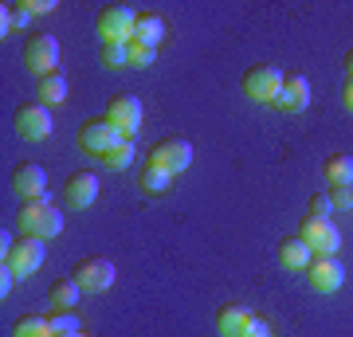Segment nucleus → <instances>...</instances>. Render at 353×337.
<instances>
[{"label":"nucleus","mask_w":353,"mask_h":337,"mask_svg":"<svg viewBox=\"0 0 353 337\" xmlns=\"http://www.w3.org/2000/svg\"><path fill=\"white\" fill-rule=\"evenodd\" d=\"M20 227L36 239H55L63 232V212H59L48 196L24 200V208H20Z\"/></svg>","instance_id":"f257e3e1"},{"label":"nucleus","mask_w":353,"mask_h":337,"mask_svg":"<svg viewBox=\"0 0 353 337\" xmlns=\"http://www.w3.org/2000/svg\"><path fill=\"white\" fill-rule=\"evenodd\" d=\"M145 165H153V169H165V173H185L192 165V141L181 138V134H169V138H157L145 150Z\"/></svg>","instance_id":"f03ea898"},{"label":"nucleus","mask_w":353,"mask_h":337,"mask_svg":"<svg viewBox=\"0 0 353 337\" xmlns=\"http://www.w3.org/2000/svg\"><path fill=\"white\" fill-rule=\"evenodd\" d=\"M94 28H99V43H106V39L130 43L134 28H138V12L130 4H102L99 16H94Z\"/></svg>","instance_id":"7ed1b4c3"},{"label":"nucleus","mask_w":353,"mask_h":337,"mask_svg":"<svg viewBox=\"0 0 353 337\" xmlns=\"http://www.w3.org/2000/svg\"><path fill=\"white\" fill-rule=\"evenodd\" d=\"M118 141H122L118 125L110 118H102V114L99 118H87V122L79 125V150L87 153V157H106Z\"/></svg>","instance_id":"20e7f679"},{"label":"nucleus","mask_w":353,"mask_h":337,"mask_svg":"<svg viewBox=\"0 0 353 337\" xmlns=\"http://www.w3.org/2000/svg\"><path fill=\"white\" fill-rule=\"evenodd\" d=\"M283 71H279L275 63H255V67H248V75H243V94L252 102H271L275 106L279 90H283Z\"/></svg>","instance_id":"39448f33"},{"label":"nucleus","mask_w":353,"mask_h":337,"mask_svg":"<svg viewBox=\"0 0 353 337\" xmlns=\"http://www.w3.org/2000/svg\"><path fill=\"white\" fill-rule=\"evenodd\" d=\"M24 67L36 79L51 75V71L59 67V39L51 36V32H36V36H28V43H24Z\"/></svg>","instance_id":"423d86ee"},{"label":"nucleus","mask_w":353,"mask_h":337,"mask_svg":"<svg viewBox=\"0 0 353 337\" xmlns=\"http://www.w3.org/2000/svg\"><path fill=\"white\" fill-rule=\"evenodd\" d=\"M12 125L24 141H48L51 138V110L43 102H20L12 110Z\"/></svg>","instance_id":"0eeeda50"},{"label":"nucleus","mask_w":353,"mask_h":337,"mask_svg":"<svg viewBox=\"0 0 353 337\" xmlns=\"http://www.w3.org/2000/svg\"><path fill=\"white\" fill-rule=\"evenodd\" d=\"M299 236H303V243L314 251V255H338V247H341V232L334 227V220L303 216V224H299Z\"/></svg>","instance_id":"6e6552de"},{"label":"nucleus","mask_w":353,"mask_h":337,"mask_svg":"<svg viewBox=\"0 0 353 337\" xmlns=\"http://www.w3.org/2000/svg\"><path fill=\"white\" fill-rule=\"evenodd\" d=\"M71 278H75L83 290H90V294H102V290L114 287V263L102 259V255H87V259L75 263Z\"/></svg>","instance_id":"1a4fd4ad"},{"label":"nucleus","mask_w":353,"mask_h":337,"mask_svg":"<svg viewBox=\"0 0 353 337\" xmlns=\"http://www.w3.org/2000/svg\"><path fill=\"white\" fill-rule=\"evenodd\" d=\"M43 255H48L43 239L24 236V239H12V247H8V255H4V263L16 271V278H24V275H36L39 267H43Z\"/></svg>","instance_id":"9d476101"},{"label":"nucleus","mask_w":353,"mask_h":337,"mask_svg":"<svg viewBox=\"0 0 353 337\" xmlns=\"http://www.w3.org/2000/svg\"><path fill=\"white\" fill-rule=\"evenodd\" d=\"M102 118H110V122L118 125V134H122V138H138V130H141V102L134 99V94H110Z\"/></svg>","instance_id":"9b49d317"},{"label":"nucleus","mask_w":353,"mask_h":337,"mask_svg":"<svg viewBox=\"0 0 353 337\" xmlns=\"http://www.w3.org/2000/svg\"><path fill=\"white\" fill-rule=\"evenodd\" d=\"M306 283H310L318 294H334V290L345 283V267H341L338 255H314L310 267H306Z\"/></svg>","instance_id":"f8f14e48"},{"label":"nucleus","mask_w":353,"mask_h":337,"mask_svg":"<svg viewBox=\"0 0 353 337\" xmlns=\"http://www.w3.org/2000/svg\"><path fill=\"white\" fill-rule=\"evenodd\" d=\"M255 325H259V318L248 306H240V302H224L216 310V334L220 337H252Z\"/></svg>","instance_id":"ddd939ff"},{"label":"nucleus","mask_w":353,"mask_h":337,"mask_svg":"<svg viewBox=\"0 0 353 337\" xmlns=\"http://www.w3.org/2000/svg\"><path fill=\"white\" fill-rule=\"evenodd\" d=\"M275 106L283 114H303L306 106H310V79H306L303 71H290V75L283 79V90H279Z\"/></svg>","instance_id":"4468645a"},{"label":"nucleus","mask_w":353,"mask_h":337,"mask_svg":"<svg viewBox=\"0 0 353 337\" xmlns=\"http://www.w3.org/2000/svg\"><path fill=\"white\" fill-rule=\"evenodd\" d=\"M12 188H16L24 200L43 196V192H48V169H43L39 161H20V165L12 169Z\"/></svg>","instance_id":"2eb2a0df"},{"label":"nucleus","mask_w":353,"mask_h":337,"mask_svg":"<svg viewBox=\"0 0 353 337\" xmlns=\"http://www.w3.org/2000/svg\"><path fill=\"white\" fill-rule=\"evenodd\" d=\"M63 196H67L71 208H90L94 196H99V176L90 173V169L71 173V176H67V185H63Z\"/></svg>","instance_id":"dca6fc26"},{"label":"nucleus","mask_w":353,"mask_h":337,"mask_svg":"<svg viewBox=\"0 0 353 337\" xmlns=\"http://www.w3.org/2000/svg\"><path fill=\"white\" fill-rule=\"evenodd\" d=\"M310 259H314V251L303 243V236L294 232V236L279 239V263L287 267V271H306L310 267Z\"/></svg>","instance_id":"f3484780"},{"label":"nucleus","mask_w":353,"mask_h":337,"mask_svg":"<svg viewBox=\"0 0 353 337\" xmlns=\"http://www.w3.org/2000/svg\"><path fill=\"white\" fill-rule=\"evenodd\" d=\"M322 181H326V188L353 185V157L350 153H330L326 161H322Z\"/></svg>","instance_id":"a211bd4d"},{"label":"nucleus","mask_w":353,"mask_h":337,"mask_svg":"<svg viewBox=\"0 0 353 337\" xmlns=\"http://www.w3.org/2000/svg\"><path fill=\"white\" fill-rule=\"evenodd\" d=\"M79 294H83V287H79L75 278H55L48 290V302H51V310H71L79 302Z\"/></svg>","instance_id":"6ab92c4d"},{"label":"nucleus","mask_w":353,"mask_h":337,"mask_svg":"<svg viewBox=\"0 0 353 337\" xmlns=\"http://www.w3.org/2000/svg\"><path fill=\"white\" fill-rule=\"evenodd\" d=\"M165 16H157V12H141L138 16V28H134V39H141V43H150V48H157L165 39Z\"/></svg>","instance_id":"aec40b11"},{"label":"nucleus","mask_w":353,"mask_h":337,"mask_svg":"<svg viewBox=\"0 0 353 337\" xmlns=\"http://www.w3.org/2000/svg\"><path fill=\"white\" fill-rule=\"evenodd\" d=\"M36 90H39V102H43V106H59V102L67 99V79L59 75V71H51V75L36 79Z\"/></svg>","instance_id":"412c9836"},{"label":"nucleus","mask_w":353,"mask_h":337,"mask_svg":"<svg viewBox=\"0 0 353 337\" xmlns=\"http://www.w3.org/2000/svg\"><path fill=\"white\" fill-rule=\"evenodd\" d=\"M134 153H138L134 138H122L110 153H106V157H102V165H106L110 173H122V169H130V165H134Z\"/></svg>","instance_id":"4be33fe9"},{"label":"nucleus","mask_w":353,"mask_h":337,"mask_svg":"<svg viewBox=\"0 0 353 337\" xmlns=\"http://www.w3.org/2000/svg\"><path fill=\"white\" fill-rule=\"evenodd\" d=\"M99 59H102V67L122 71V67H130V43H114V39H106V43H99Z\"/></svg>","instance_id":"5701e85b"},{"label":"nucleus","mask_w":353,"mask_h":337,"mask_svg":"<svg viewBox=\"0 0 353 337\" xmlns=\"http://www.w3.org/2000/svg\"><path fill=\"white\" fill-rule=\"evenodd\" d=\"M141 188H145V192H150V196H161V192H169V188H173V173H165V169H153V165H145V169H141Z\"/></svg>","instance_id":"b1692460"},{"label":"nucleus","mask_w":353,"mask_h":337,"mask_svg":"<svg viewBox=\"0 0 353 337\" xmlns=\"http://www.w3.org/2000/svg\"><path fill=\"white\" fill-rule=\"evenodd\" d=\"M12 337H51V325H48V318H39V314H24V318H16Z\"/></svg>","instance_id":"393cba45"},{"label":"nucleus","mask_w":353,"mask_h":337,"mask_svg":"<svg viewBox=\"0 0 353 337\" xmlns=\"http://www.w3.org/2000/svg\"><path fill=\"white\" fill-rule=\"evenodd\" d=\"M43 318H48V325H51V337L79 334V318H75V310H51V314H43Z\"/></svg>","instance_id":"a878e982"},{"label":"nucleus","mask_w":353,"mask_h":337,"mask_svg":"<svg viewBox=\"0 0 353 337\" xmlns=\"http://www.w3.org/2000/svg\"><path fill=\"white\" fill-rule=\"evenodd\" d=\"M153 55H157V48L141 43V39H130V67H150Z\"/></svg>","instance_id":"bb28decb"},{"label":"nucleus","mask_w":353,"mask_h":337,"mask_svg":"<svg viewBox=\"0 0 353 337\" xmlns=\"http://www.w3.org/2000/svg\"><path fill=\"white\" fill-rule=\"evenodd\" d=\"M330 208H334L330 192H314V196H310V216H318V220H330Z\"/></svg>","instance_id":"cd10ccee"},{"label":"nucleus","mask_w":353,"mask_h":337,"mask_svg":"<svg viewBox=\"0 0 353 337\" xmlns=\"http://www.w3.org/2000/svg\"><path fill=\"white\" fill-rule=\"evenodd\" d=\"M330 200H334V208H353V185H334Z\"/></svg>","instance_id":"c85d7f7f"},{"label":"nucleus","mask_w":353,"mask_h":337,"mask_svg":"<svg viewBox=\"0 0 353 337\" xmlns=\"http://www.w3.org/2000/svg\"><path fill=\"white\" fill-rule=\"evenodd\" d=\"M8 16H12V28L32 24V12H28V0H20V4H8Z\"/></svg>","instance_id":"c756f323"},{"label":"nucleus","mask_w":353,"mask_h":337,"mask_svg":"<svg viewBox=\"0 0 353 337\" xmlns=\"http://www.w3.org/2000/svg\"><path fill=\"white\" fill-rule=\"evenodd\" d=\"M55 8V0H28V12L32 16H48Z\"/></svg>","instance_id":"7c9ffc66"},{"label":"nucleus","mask_w":353,"mask_h":337,"mask_svg":"<svg viewBox=\"0 0 353 337\" xmlns=\"http://www.w3.org/2000/svg\"><path fill=\"white\" fill-rule=\"evenodd\" d=\"M0 275H4V278H0V294L8 298V290H12V283H16V271L8 267V263H4V271H0Z\"/></svg>","instance_id":"2f4dec72"},{"label":"nucleus","mask_w":353,"mask_h":337,"mask_svg":"<svg viewBox=\"0 0 353 337\" xmlns=\"http://www.w3.org/2000/svg\"><path fill=\"white\" fill-rule=\"evenodd\" d=\"M341 102H345V110H353V79L345 75V87H341Z\"/></svg>","instance_id":"473e14b6"},{"label":"nucleus","mask_w":353,"mask_h":337,"mask_svg":"<svg viewBox=\"0 0 353 337\" xmlns=\"http://www.w3.org/2000/svg\"><path fill=\"white\" fill-rule=\"evenodd\" d=\"M341 63H345V75H350V79H353V48H350V51H345V59H341Z\"/></svg>","instance_id":"72a5a7b5"},{"label":"nucleus","mask_w":353,"mask_h":337,"mask_svg":"<svg viewBox=\"0 0 353 337\" xmlns=\"http://www.w3.org/2000/svg\"><path fill=\"white\" fill-rule=\"evenodd\" d=\"M252 337H271V334H267V325L259 322V325H255V334H252Z\"/></svg>","instance_id":"f704fd0d"},{"label":"nucleus","mask_w":353,"mask_h":337,"mask_svg":"<svg viewBox=\"0 0 353 337\" xmlns=\"http://www.w3.org/2000/svg\"><path fill=\"white\" fill-rule=\"evenodd\" d=\"M67 337H90V334H83V329H79V334H67Z\"/></svg>","instance_id":"c9c22d12"}]
</instances>
